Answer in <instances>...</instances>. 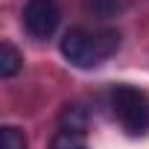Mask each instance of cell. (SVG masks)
Returning <instances> with one entry per match:
<instances>
[{
  "label": "cell",
  "instance_id": "52a82bcc",
  "mask_svg": "<svg viewBox=\"0 0 149 149\" xmlns=\"http://www.w3.org/2000/svg\"><path fill=\"white\" fill-rule=\"evenodd\" d=\"M82 3H85V9H88L91 15H97V18H114V15L123 12L126 0H82Z\"/></svg>",
  "mask_w": 149,
  "mask_h": 149
},
{
  "label": "cell",
  "instance_id": "6da1fadb",
  "mask_svg": "<svg viewBox=\"0 0 149 149\" xmlns=\"http://www.w3.org/2000/svg\"><path fill=\"white\" fill-rule=\"evenodd\" d=\"M120 47V32L117 29H100V32H88V29H67L61 38V56L73 64V67H97L102 58H108L114 50Z\"/></svg>",
  "mask_w": 149,
  "mask_h": 149
},
{
  "label": "cell",
  "instance_id": "277c9868",
  "mask_svg": "<svg viewBox=\"0 0 149 149\" xmlns=\"http://www.w3.org/2000/svg\"><path fill=\"white\" fill-rule=\"evenodd\" d=\"M21 67H24V56H21L9 41H3V44H0V76H3V79H12Z\"/></svg>",
  "mask_w": 149,
  "mask_h": 149
},
{
  "label": "cell",
  "instance_id": "3957f363",
  "mask_svg": "<svg viewBox=\"0 0 149 149\" xmlns=\"http://www.w3.org/2000/svg\"><path fill=\"white\" fill-rule=\"evenodd\" d=\"M24 29L38 38V41H47L56 29H58V21H61V9L56 0H26L24 6Z\"/></svg>",
  "mask_w": 149,
  "mask_h": 149
},
{
  "label": "cell",
  "instance_id": "5b68a950",
  "mask_svg": "<svg viewBox=\"0 0 149 149\" xmlns=\"http://www.w3.org/2000/svg\"><path fill=\"white\" fill-rule=\"evenodd\" d=\"M58 123H61L64 132H85V126H88V114H85L82 105H64L61 114H58Z\"/></svg>",
  "mask_w": 149,
  "mask_h": 149
},
{
  "label": "cell",
  "instance_id": "ba28073f",
  "mask_svg": "<svg viewBox=\"0 0 149 149\" xmlns=\"http://www.w3.org/2000/svg\"><path fill=\"white\" fill-rule=\"evenodd\" d=\"M26 134L18 126H3L0 129V149H26Z\"/></svg>",
  "mask_w": 149,
  "mask_h": 149
},
{
  "label": "cell",
  "instance_id": "8992f818",
  "mask_svg": "<svg viewBox=\"0 0 149 149\" xmlns=\"http://www.w3.org/2000/svg\"><path fill=\"white\" fill-rule=\"evenodd\" d=\"M50 149H88L85 132H64V129H61L58 134H53Z\"/></svg>",
  "mask_w": 149,
  "mask_h": 149
},
{
  "label": "cell",
  "instance_id": "7a4b0ae2",
  "mask_svg": "<svg viewBox=\"0 0 149 149\" xmlns=\"http://www.w3.org/2000/svg\"><path fill=\"white\" fill-rule=\"evenodd\" d=\"M111 111L129 134H146L149 132V97L140 88L114 85L111 88Z\"/></svg>",
  "mask_w": 149,
  "mask_h": 149
}]
</instances>
